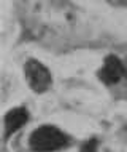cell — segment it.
Segmentation results:
<instances>
[{
	"mask_svg": "<svg viewBox=\"0 0 127 152\" xmlns=\"http://www.w3.org/2000/svg\"><path fill=\"white\" fill-rule=\"evenodd\" d=\"M68 144V136L54 125H42L29 136V147L34 152H56Z\"/></svg>",
	"mask_w": 127,
	"mask_h": 152,
	"instance_id": "1",
	"label": "cell"
},
{
	"mask_svg": "<svg viewBox=\"0 0 127 152\" xmlns=\"http://www.w3.org/2000/svg\"><path fill=\"white\" fill-rule=\"evenodd\" d=\"M108 3H111L114 7H124L127 8V0H106Z\"/></svg>",
	"mask_w": 127,
	"mask_h": 152,
	"instance_id": "6",
	"label": "cell"
},
{
	"mask_svg": "<svg viewBox=\"0 0 127 152\" xmlns=\"http://www.w3.org/2000/svg\"><path fill=\"white\" fill-rule=\"evenodd\" d=\"M80 152H97V141L91 139V141H86Z\"/></svg>",
	"mask_w": 127,
	"mask_h": 152,
	"instance_id": "5",
	"label": "cell"
},
{
	"mask_svg": "<svg viewBox=\"0 0 127 152\" xmlns=\"http://www.w3.org/2000/svg\"><path fill=\"white\" fill-rule=\"evenodd\" d=\"M24 74L29 87L34 90L35 93H44L50 90L52 85L51 72L48 71L46 66H43L37 59H29L24 66Z\"/></svg>",
	"mask_w": 127,
	"mask_h": 152,
	"instance_id": "2",
	"label": "cell"
},
{
	"mask_svg": "<svg viewBox=\"0 0 127 152\" xmlns=\"http://www.w3.org/2000/svg\"><path fill=\"white\" fill-rule=\"evenodd\" d=\"M27 120H29L27 109L14 107V109L8 110L6 115H5V131H3V138L8 139L11 134H14L22 125H26Z\"/></svg>",
	"mask_w": 127,
	"mask_h": 152,
	"instance_id": "4",
	"label": "cell"
},
{
	"mask_svg": "<svg viewBox=\"0 0 127 152\" xmlns=\"http://www.w3.org/2000/svg\"><path fill=\"white\" fill-rule=\"evenodd\" d=\"M127 75V67L124 66V63L114 55L106 56L102 69L99 71V79L100 82H103L105 85H114L119 80H122Z\"/></svg>",
	"mask_w": 127,
	"mask_h": 152,
	"instance_id": "3",
	"label": "cell"
}]
</instances>
